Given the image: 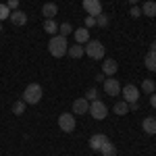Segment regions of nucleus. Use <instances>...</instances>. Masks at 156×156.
Listing matches in <instances>:
<instances>
[{"label": "nucleus", "mask_w": 156, "mask_h": 156, "mask_svg": "<svg viewBox=\"0 0 156 156\" xmlns=\"http://www.w3.org/2000/svg\"><path fill=\"white\" fill-rule=\"evenodd\" d=\"M48 50H50V54H52L54 58H60V56H65V54H67V50H69L67 37H62V36H54V37H50V42H48Z\"/></svg>", "instance_id": "f257e3e1"}, {"label": "nucleus", "mask_w": 156, "mask_h": 156, "mask_svg": "<svg viewBox=\"0 0 156 156\" xmlns=\"http://www.w3.org/2000/svg\"><path fill=\"white\" fill-rule=\"evenodd\" d=\"M83 50H85V54H87L90 58H94V60L104 58V54H106L104 44H102V42H98V40H90V42L83 46Z\"/></svg>", "instance_id": "f03ea898"}, {"label": "nucleus", "mask_w": 156, "mask_h": 156, "mask_svg": "<svg viewBox=\"0 0 156 156\" xmlns=\"http://www.w3.org/2000/svg\"><path fill=\"white\" fill-rule=\"evenodd\" d=\"M42 85H37V83H29L27 87H25V92H23V100L25 104H37L40 100H42Z\"/></svg>", "instance_id": "7ed1b4c3"}, {"label": "nucleus", "mask_w": 156, "mask_h": 156, "mask_svg": "<svg viewBox=\"0 0 156 156\" xmlns=\"http://www.w3.org/2000/svg\"><path fill=\"white\" fill-rule=\"evenodd\" d=\"M92 117L96 121H102V119H106V115H108V108L104 102H100V100H94L92 104H90V110H87Z\"/></svg>", "instance_id": "20e7f679"}, {"label": "nucleus", "mask_w": 156, "mask_h": 156, "mask_svg": "<svg viewBox=\"0 0 156 156\" xmlns=\"http://www.w3.org/2000/svg\"><path fill=\"white\" fill-rule=\"evenodd\" d=\"M121 94H123V100H125L127 104H133V102L140 100V90L133 83H127L125 87H121Z\"/></svg>", "instance_id": "39448f33"}, {"label": "nucleus", "mask_w": 156, "mask_h": 156, "mask_svg": "<svg viewBox=\"0 0 156 156\" xmlns=\"http://www.w3.org/2000/svg\"><path fill=\"white\" fill-rule=\"evenodd\" d=\"M58 127L65 133H71L73 129H75V117H73L71 112H62L58 117Z\"/></svg>", "instance_id": "423d86ee"}, {"label": "nucleus", "mask_w": 156, "mask_h": 156, "mask_svg": "<svg viewBox=\"0 0 156 156\" xmlns=\"http://www.w3.org/2000/svg\"><path fill=\"white\" fill-rule=\"evenodd\" d=\"M83 9L90 17H98L102 12V2L100 0H83Z\"/></svg>", "instance_id": "0eeeda50"}, {"label": "nucleus", "mask_w": 156, "mask_h": 156, "mask_svg": "<svg viewBox=\"0 0 156 156\" xmlns=\"http://www.w3.org/2000/svg\"><path fill=\"white\" fill-rule=\"evenodd\" d=\"M104 92H106L108 96H119L121 94V83L119 79H115V77H110V79H104Z\"/></svg>", "instance_id": "6e6552de"}, {"label": "nucleus", "mask_w": 156, "mask_h": 156, "mask_svg": "<svg viewBox=\"0 0 156 156\" xmlns=\"http://www.w3.org/2000/svg\"><path fill=\"white\" fill-rule=\"evenodd\" d=\"M108 142V137L104 133H94L92 137H90V148L94 150V152H100V148Z\"/></svg>", "instance_id": "1a4fd4ad"}, {"label": "nucleus", "mask_w": 156, "mask_h": 156, "mask_svg": "<svg viewBox=\"0 0 156 156\" xmlns=\"http://www.w3.org/2000/svg\"><path fill=\"white\" fill-rule=\"evenodd\" d=\"M117 69H119V62L112 58H106L102 62V73L106 75V77H112V75H117Z\"/></svg>", "instance_id": "9d476101"}, {"label": "nucleus", "mask_w": 156, "mask_h": 156, "mask_svg": "<svg viewBox=\"0 0 156 156\" xmlns=\"http://www.w3.org/2000/svg\"><path fill=\"white\" fill-rule=\"evenodd\" d=\"M87 110H90V102H87L85 98H77V100L73 102V112H75V115H83Z\"/></svg>", "instance_id": "9b49d317"}, {"label": "nucleus", "mask_w": 156, "mask_h": 156, "mask_svg": "<svg viewBox=\"0 0 156 156\" xmlns=\"http://www.w3.org/2000/svg\"><path fill=\"white\" fill-rule=\"evenodd\" d=\"M9 19H11L12 25H25L27 23V15H25L23 11H19V9H17V11H11V17H9Z\"/></svg>", "instance_id": "f8f14e48"}, {"label": "nucleus", "mask_w": 156, "mask_h": 156, "mask_svg": "<svg viewBox=\"0 0 156 156\" xmlns=\"http://www.w3.org/2000/svg\"><path fill=\"white\" fill-rule=\"evenodd\" d=\"M142 129H144L148 135H156V119L154 117H146L142 121Z\"/></svg>", "instance_id": "ddd939ff"}, {"label": "nucleus", "mask_w": 156, "mask_h": 156, "mask_svg": "<svg viewBox=\"0 0 156 156\" xmlns=\"http://www.w3.org/2000/svg\"><path fill=\"white\" fill-rule=\"evenodd\" d=\"M56 12H58V6H56L54 2H46V4L42 6V15H44L46 19H54Z\"/></svg>", "instance_id": "4468645a"}, {"label": "nucleus", "mask_w": 156, "mask_h": 156, "mask_svg": "<svg viewBox=\"0 0 156 156\" xmlns=\"http://www.w3.org/2000/svg\"><path fill=\"white\" fill-rule=\"evenodd\" d=\"M75 40H77V44H87L90 42V29L87 27L75 29Z\"/></svg>", "instance_id": "2eb2a0df"}, {"label": "nucleus", "mask_w": 156, "mask_h": 156, "mask_svg": "<svg viewBox=\"0 0 156 156\" xmlns=\"http://www.w3.org/2000/svg\"><path fill=\"white\" fill-rule=\"evenodd\" d=\"M83 44H75V46H69V50H67V54L71 56V58H81L83 56Z\"/></svg>", "instance_id": "dca6fc26"}, {"label": "nucleus", "mask_w": 156, "mask_h": 156, "mask_svg": "<svg viewBox=\"0 0 156 156\" xmlns=\"http://www.w3.org/2000/svg\"><path fill=\"white\" fill-rule=\"evenodd\" d=\"M100 154H102V156H117V146H115L112 142H110V140H108L106 144L100 148Z\"/></svg>", "instance_id": "f3484780"}, {"label": "nucleus", "mask_w": 156, "mask_h": 156, "mask_svg": "<svg viewBox=\"0 0 156 156\" xmlns=\"http://www.w3.org/2000/svg\"><path fill=\"white\" fill-rule=\"evenodd\" d=\"M142 15H146V17H156V2H152V0L144 2V6H142Z\"/></svg>", "instance_id": "a211bd4d"}, {"label": "nucleus", "mask_w": 156, "mask_h": 156, "mask_svg": "<svg viewBox=\"0 0 156 156\" xmlns=\"http://www.w3.org/2000/svg\"><path fill=\"white\" fill-rule=\"evenodd\" d=\"M144 65H146V69H150V71H156V54H154V52H148V54H146Z\"/></svg>", "instance_id": "6ab92c4d"}, {"label": "nucleus", "mask_w": 156, "mask_h": 156, "mask_svg": "<svg viewBox=\"0 0 156 156\" xmlns=\"http://www.w3.org/2000/svg\"><path fill=\"white\" fill-rule=\"evenodd\" d=\"M115 112H117L119 117H125V115L129 112V104H127L125 100H121V102H117V104H115Z\"/></svg>", "instance_id": "aec40b11"}, {"label": "nucleus", "mask_w": 156, "mask_h": 156, "mask_svg": "<svg viewBox=\"0 0 156 156\" xmlns=\"http://www.w3.org/2000/svg\"><path fill=\"white\" fill-rule=\"evenodd\" d=\"M142 90H144L146 94H154L156 92V83L152 81V79H144V81H142Z\"/></svg>", "instance_id": "412c9836"}, {"label": "nucleus", "mask_w": 156, "mask_h": 156, "mask_svg": "<svg viewBox=\"0 0 156 156\" xmlns=\"http://www.w3.org/2000/svg\"><path fill=\"white\" fill-rule=\"evenodd\" d=\"M44 31H46V34H54V31H58V25L54 23V19H46V23H44Z\"/></svg>", "instance_id": "4be33fe9"}, {"label": "nucleus", "mask_w": 156, "mask_h": 156, "mask_svg": "<svg viewBox=\"0 0 156 156\" xmlns=\"http://www.w3.org/2000/svg\"><path fill=\"white\" fill-rule=\"evenodd\" d=\"M25 106H27V104H25L23 100H17V102L12 104V112L19 117V115H23V112H25Z\"/></svg>", "instance_id": "5701e85b"}, {"label": "nucleus", "mask_w": 156, "mask_h": 156, "mask_svg": "<svg viewBox=\"0 0 156 156\" xmlns=\"http://www.w3.org/2000/svg\"><path fill=\"white\" fill-rule=\"evenodd\" d=\"M58 31H60V36H62V37H67V36H69V34L73 31V25L65 21V23H60V25H58Z\"/></svg>", "instance_id": "b1692460"}, {"label": "nucleus", "mask_w": 156, "mask_h": 156, "mask_svg": "<svg viewBox=\"0 0 156 156\" xmlns=\"http://www.w3.org/2000/svg\"><path fill=\"white\" fill-rule=\"evenodd\" d=\"M11 17V9L6 6V4H0V23L4 21V19H9Z\"/></svg>", "instance_id": "393cba45"}, {"label": "nucleus", "mask_w": 156, "mask_h": 156, "mask_svg": "<svg viewBox=\"0 0 156 156\" xmlns=\"http://www.w3.org/2000/svg\"><path fill=\"white\" fill-rule=\"evenodd\" d=\"M108 21H110V19H108V17L104 15V12H100V15L96 17V25H98V27H106V25H108Z\"/></svg>", "instance_id": "a878e982"}, {"label": "nucleus", "mask_w": 156, "mask_h": 156, "mask_svg": "<svg viewBox=\"0 0 156 156\" xmlns=\"http://www.w3.org/2000/svg\"><path fill=\"white\" fill-rule=\"evenodd\" d=\"M98 92H96V87H90V90H87V92H85V100H87V102H94V100H98Z\"/></svg>", "instance_id": "bb28decb"}, {"label": "nucleus", "mask_w": 156, "mask_h": 156, "mask_svg": "<svg viewBox=\"0 0 156 156\" xmlns=\"http://www.w3.org/2000/svg\"><path fill=\"white\" fill-rule=\"evenodd\" d=\"M6 6H9L11 11H17V9H19V0H9V2H6Z\"/></svg>", "instance_id": "cd10ccee"}, {"label": "nucleus", "mask_w": 156, "mask_h": 156, "mask_svg": "<svg viewBox=\"0 0 156 156\" xmlns=\"http://www.w3.org/2000/svg\"><path fill=\"white\" fill-rule=\"evenodd\" d=\"M96 25V17H90L87 15V19H85V27H94Z\"/></svg>", "instance_id": "c85d7f7f"}, {"label": "nucleus", "mask_w": 156, "mask_h": 156, "mask_svg": "<svg viewBox=\"0 0 156 156\" xmlns=\"http://www.w3.org/2000/svg\"><path fill=\"white\" fill-rule=\"evenodd\" d=\"M142 15V9H137V6H131V17L135 19V17H140Z\"/></svg>", "instance_id": "c756f323"}, {"label": "nucleus", "mask_w": 156, "mask_h": 156, "mask_svg": "<svg viewBox=\"0 0 156 156\" xmlns=\"http://www.w3.org/2000/svg\"><path fill=\"white\" fill-rule=\"evenodd\" d=\"M150 106L156 110V92H154V94H150Z\"/></svg>", "instance_id": "7c9ffc66"}, {"label": "nucleus", "mask_w": 156, "mask_h": 156, "mask_svg": "<svg viewBox=\"0 0 156 156\" xmlns=\"http://www.w3.org/2000/svg\"><path fill=\"white\" fill-rule=\"evenodd\" d=\"M104 79H106V75H104V73H98V75H96V81H104Z\"/></svg>", "instance_id": "2f4dec72"}, {"label": "nucleus", "mask_w": 156, "mask_h": 156, "mask_svg": "<svg viewBox=\"0 0 156 156\" xmlns=\"http://www.w3.org/2000/svg\"><path fill=\"white\" fill-rule=\"evenodd\" d=\"M150 52H154V54H156V42L152 44V46H150Z\"/></svg>", "instance_id": "473e14b6"}, {"label": "nucleus", "mask_w": 156, "mask_h": 156, "mask_svg": "<svg viewBox=\"0 0 156 156\" xmlns=\"http://www.w3.org/2000/svg\"><path fill=\"white\" fill-rule=\"evenodd\" d=\"M137 2H140V0H129V4H131V6H135Z\"/></svg>", "instance_id": "72a5a7b5"}, {"label": "nucleus", "mask_w": 156, "mask_h": 156, "mask_svg": "<svg viewBox=\"0 0 156 156\" xmlns=\"http://www.w3.org/2000/svg\"><path fill=\"white\" fill-rule=\"evenodd\" d=\"M0 29H2V23H0Z\"/></svg>", "instance_id": "f704fd0d"}]
</instances>
